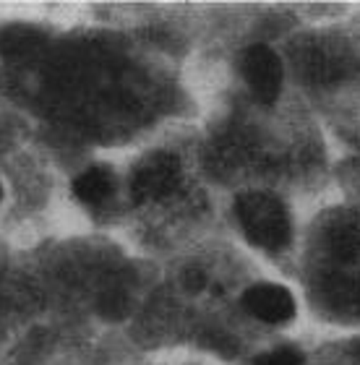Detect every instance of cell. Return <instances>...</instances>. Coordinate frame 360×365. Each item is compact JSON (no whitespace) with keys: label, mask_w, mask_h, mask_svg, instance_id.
Masks as SVG:
<instances>
[{"label":"cell","mask_w":360,"mask_h":365,"mask_svg":"<svg viewBox=\"0 0 360 365\" xmlns=\"http://www.w3.org/2000/svg\"><path fill=\"white\" fill-rule=\"evenodd\" d=\"M253 365H306V358L295 347H277V350L259 355Z\"/></svg>","instance_id":"obj_7"},{"label":"cell","mask_w":360,"mask_h":365,"mask_svg":"<svg viewBox=\"0 0 360 365\" xmlns=\"http://www.w3.org/2000/svg\"><path fill=\"white\" fill-rule=\"evenodd\" d=\"M353 355H355V358L360 360V342H358V344H355V347H353Z\"/></svg>","instance_id":"obj_8"},{"label":"cell","mask_w":360,"mask_h":365,"mask_svg":"<svg viewBox=\"0 0 360 365\" xmlns=\"http://www.w3.org/2000/svg\"><path fill=\"white\" fill-rule=\"evenodd\" d=\"M113 190H115V175L105 165H94L73 180V193L86 204H100L113 196Z\"/></svg>","instance_id":"obj_5"},{"label":"cell","mask_w":360,"mask_h":365,"mask_svg":"<svg viewBox=\"0 0 360 365\" xmlns=\"http://www.w3.org/2000/svg\"><path fill=\"white\" fill-rule=\"evenodd\" d=\"M45 37L31 26H11L0 34V55L8 61H24L42 47Z\"/></svg>","instance_id":"obj_6"},{"label":"cell","mask_w":360,"mask_h":365,"mask_svg":"<svg viewBox=\"0 0 360 365\" xmlns=\"http://www.w3.org/2000/svg\"><path fill=\"white\" fill-rule=\"evenodd\" d=\"M243 308L267 324H284L295 316V297L282 284H253L243 292Z\"/></svg>","instance_id":"obj_4"},{"label":"cell","mask_w":360,"mask_h":365,"mask_svg":"<svg viewBox=\"0 0 360 365\" xmlns=\"http://www.w3.org/2000/svg\"><path fill=\"white\" fill-rule=\"evenodd\" d=\"M243 76L253 94L264 105H274L282 91V63L277 53L267 45H253L243 53Z\"/></svg>","instance_id":"obj_3"},{"label":"cell","mask_w":360,"mask_h":365,"mask_svg":"<svg viewBox=\"0 0 360 365\" xmlns=\"http://www.w3.org/2000/svg\"><path fill=\"white\" fill-rule=\"evenodd\" d=\"M180 182V162L168 152L146 154L133 168L130 175V196L136 204H149L168 198Z\"/></svg>","instance_id":"obj_2"},{"label":"cell","mask_w":360,"mask_h":365,"mask_svg":"<svg viewBox=\"0 0 360 365\" xmlns=\"http://www.w3.org/2000/svg\"><path fill=\"white\" fill-rule=\"evenodd\" d=\"M0 196H3V188H0Z\"/></svg>","instance_id":"obj_9"},{"label":"cell","mask_w":360,"mask_h":365,"mask_svg":"<svg viewBox=\"0 0 360 365\" xmlns=\"http://www.w3.org/2000/svg\"><path fill=\"white\" fill-rule=\"evenodd\" d=\"M235 214L245 237L264 251H279L290 243L292 225L284 204L272 193H243L235 201Z\"/></svg>","instance_id":"obj_1"}]
</instances>
